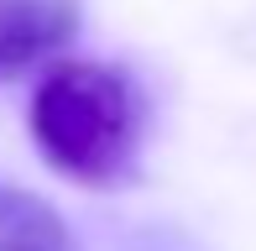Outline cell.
I'll return each instance as SVG.
<instances>
[{"instance_id":"6da1fadb","label":"cell","mask_w":256,"mask_h":251,"mask_svg":"<svg viewBox=\"0 0 256 251\" xmlns=\"http://www.w3.org/2000/svg\"><path fill=\"white\" fill-rule=\"evenodd\" d=\"M26 126L48 168L84 188H115L136 168L146 105L120 63L63 58L37 78Z\"/></svg>"},{"instance_id":"3957f363","label":"cell","mask_w":256,"mask_h":251,"mask_svg":"<svg viewBox=\"0 0 256 251\" xmlns=\"http://www.w3.org/2000/svg\"><path fill=\"white\" fill-rule=\"evenodd\" d=\"M0 251H84V246L48 199L0 178Z\"/></svg>"},{"instance_id":"7a4b0ae2","label":"cell","mask_w":256,"mask_h":251,"mask_svg":"<svg viewBox=\"0 0 256 251\" xmlns=\"http://www.w3.org/2000/svg\"><path fill=\"white\" fill-rule=\"evenodd\" d=\"M84 0H0V78L58 58L78 37Z\"/></svg>"}]
</instances>
